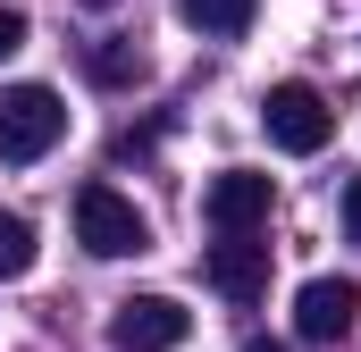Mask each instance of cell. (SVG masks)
<instances>
[{"label": "cell", "mask_w": 361, "mask_h": 352, "mask_svg": "<svg viewBox=\"0 0 361 352\" xmlns=\"http://www.w3.org/2000/svg\"><path fill=\"white\" fill-rule=\"evenodd\" d=\"M92 84H143V76H152V68H143V51H135V42H92Z\"/></svg>", "instance_id": "9"}, {"label": "cell", "mask_w": 361, "mask_h": 352, "mask_svg": "<svg viewBox=\"0 0 361 352\" xmlns=\"http://www.w3.org/2000/svg\"><path fill=\"white\" fill-rule=\"evenodd\" d=\"M345 235H361V176H345Z\"/></svg>", "instance_id": "12"}, {"label": "cell", "mask_w": 361, "mask_h": 352, "mask_svg": "<svg viewBox=\"0 0 361 352\" xmlns=\"http://www.w3.org/2000/svg\"><path fill=\"white\" fill-rule=\"evenodd\" d=\"M59 134H68V101H59L51 84H8L0 92V160H8V168L51 160Z\"/></svg>", "instance_id": "1"}, {"label": "cell", "mask_w": 361, "mask_h": 352, "mask_svg": "<svg viewBox=\"0 0 361 352\" xmlns=\"http://www.w3.org/2000/svg\"><path fill=\"white\" fill-rule=\"evenodd\" d=\"M202 268H210V285H219L227 302H261V294H269V244H261V227H252V235H219V244L202 252Z\"/></svg>", "instance_id": "7"}, {"label": "cell", "mask_w": 361, "mask_h": 352, "mask_svg": "<svg viewBox=\"0 0 361 352\" xmlns=\"http://www.w3.org/2000/svg\"><path fill=\"white\" fill-rule=\"evenodd\" d=\"M25 51V8H0V59Z\"/></svg>", "instance_id": "11"}, {"label": "cell", "mask_w": 361, "mask_h": 352, "mask_svg": "<svg viewBox=\"0 0 361 352\" xmlns=\"http://www.w3.org/2000/svg\"><path fill=\"white\" fill-rule=\"evenodd\" d=\"M185 25H202V34H219V42H235V34H252V17H261V0H177Z\"/></svg>", "instance_id": "8"}, {"label": "cell", "mask_w": 361, "mask_h": 352, "mask_svg": "<svg viewBox=\"0 0 361 352\" xmlns=\"http://www.w3.org/2000/svg\"><path fill=\"white\" fill-rule=\"evenodd\" d=\"M353 319H361V285L353 277H311L294 294V336L302 344H336V336H353Z\"/></svg>", "instance_id": "6"}, {"label": "cell", "mask_w": 361, "mask_h": 352, "mask_svg": "<svg viewBox=\"0 0 361 352\" xmlns=\"http://www.w3.org/2000/svg\"><path fill=\"white\" fill-rule=\"evenodd\" d=\"M34 260H42V244H34V227H25L17 210H0V277H25Z\"/></svg>", "instance_id": "10"}, {"label": "cell", "mask_w": 361, "mask_h": 352, "mask_svg": "<svg viewBox=\"0 0 361 352\" xmlns=\"http://www.w3.org/2000/svg\"><path fill=\"white\" fill-rule=\"evenodd\" d=\"M269 201H277V184L261 168H227V176H210L202 218H210L219 235H252V227H269Z\"/></svg>", "instance_id": "5"}, {"label": "cell", "mask_w": 361, "mask_h": 352, "mask_svg": "<svg viewBox=\"0 0 361 352\" xmlns=\"http://www.w3.org/2000/svg\"><path fill=\"white\" fill-rule=\"evenodd\" d=\"M185 336H193V310L177 294H126L118 319H109V344L118 352H177Z\"/></svg>", "instance_id": "4"}, {"label": "cell", "mask_w": 361, "mask_h": 352, "mask_svg": "<svg viewBox=\"0 0 361 352\" xmlns=\"http://www.w3.org/2000/svg\"><path fill=\"white\" fill-rule=\"evenodd\" d=\"M261 126H269V143H277V151L311 160V151H328V134H336V109H328V92H319V84L286 76V84H269V101H261Z\"/></svg>", "instance_id": "3"}, {"label": "cell", "mask_w": 361, "mask_h": 352, "mask_svg": "<svg viewBox=\"0 0 361 352\" xmlns=\"http://www.w3.org/2000/svg\"><path fill=\"white\" fill-rule=\"evenodd\" d=\"M244 352H286V344H277V336H252V344H244Z\"/></svg>", "instance_id": "13"}, {"label": "cell", "mask_w": 361, "mask_h": 352, "mask_svg": "<svg viewBox=\"0 0 361 352\" xmlns=\"http://www.w3.org/2000/svg\"><path fill=\"white\" fill-rule=\"evenodd\" d=\"M85 8H118V0H85Z\"/></svg>", "instance_id": "14"}, {"label": "cell", "mask_w": 361, "mask_h": 352, "mask_svg": "<svg viewBox=\"0 0 361 352\" xmlns=\"http://www.w3.org/2000/svg\"><path fill=\"white\" fill-rule=\"evenodd\" d=\"M76 244L92 260H135V252H152V218L118 184H85L76 193Z\"/></svg>", "instance_id": "2"}]
</instances>
